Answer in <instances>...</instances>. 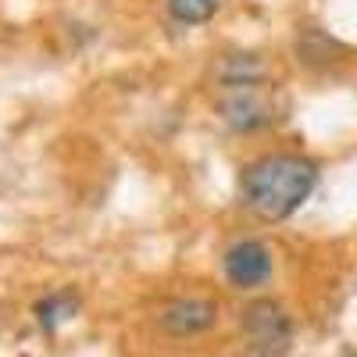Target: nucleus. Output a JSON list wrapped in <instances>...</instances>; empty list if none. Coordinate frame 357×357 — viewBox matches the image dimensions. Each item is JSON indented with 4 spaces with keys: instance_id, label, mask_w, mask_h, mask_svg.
I'll use <instances>...</instances> for the list:
<instances>
[{
    "instance_id": "obj_1",
    "label": "nucleus",
    "mask_w": 357,
    "mask_h": 357,
    "mask_svg": "<svg viewBox=\"0 0 357 357\" xmlns=\"http://www.w3.org/2000/svg\"><path fill=\"white\" fill-rule=\"evenodd\" d=\"M318 183L314 161L301 154H272L243 168L240 193L261 222H282L301 207Z\"/></svg>"
},
{
    "instance_id": "obj_2",
    "label": "nucleus",
    "mask_w": 357,
    "mask_h": 357,
    "mask_svg": "<svg viewBox=\"0 0 357 357\" xmlns=\"http://www.w3.org/2000/svg\"><path fill=\"white\" fill-rule=\"evenodd\" d=\"M218 111L225 118V126L236 132H254L275 122V100L268 97L264 82H236L225 86V93L218 100Z\"/></svg>"
},
{
    "instance_id": "obj_3",
    "label": "nucleus",
    "mask_w": 357,
    "mask_h": 357,
    "mask_svg": "<svg viewBox=\"0 0 357 357\" xmlns=\"http://www.w3.org/2000/svg\"><path fill=\"white\" fill-rule=\"evenodd\" d=\"M243 333L250 336V343L264 354H282L289 347L293 325L286 318V311L275 301H257L243 311Z\"/></svg>"
},
{
    "instance_id": "obj_4",
    "label": "nucleus",
    "mask_w": 357,
    "mask_h": 357,
    "mask_svg": "<svg viewBox=\"0 0 357 357\" xmlns=\"http://www.w3.org/2000/svg\"><path fill=\"white\" fill-rule=\"evenodd\" d=\"M222 268H225V279L236 289H254L272 275V254H268V247L257 243V240H240L225 250Z\"/></svg>"
},
{
    "instance_id": "obj_5",
    "label": "nucleus",
    "mask_w": 357,
    "mask_h": 357,
    "mask_svg": "<svg viewBox=\"0 0 357 357\" xmlns=\"http://www.w3.org/2000/svg\"><path fill=\"white\" fill-rule=\"evenodd\" d=\"M218 321V307L207 304V301H175L165 307L161 314V329L172 336H193L204 333Z\"/></svg>"
},
{
    "instance_id": "obj_6",
    "label": "nucleus",
    "mask_w": 357,
    "mask_h": 357,
    "mask_svg": "<svg viewBox=\"0 0 357 357\" xmlns=\"http://www.w3.org/2000/svg\"><path fill=\"white\" fill-rule=\"evenodd\" d=\"M75 296L72 293H50L47 301H40L36 304V318H40V325L43 329H57L65 318H72L75 314Z\"/></svg>"
},
{
    "instance_id": "obj_7",
    "label": "nucleus",
    "mask_w": 357,
    "mask_h": 357,
    "mask_svg": "<svg viewBox=\"0 0 357 357\" xmlns=\"http://www.w3.org/2000/svg\"><path fill=\"white\" fill-rule=\"evenodd\" d=\"M264 79V68L254 54H236L229 57V65L222 68V82L225 86H236V82H261Z\"/></svg>"
},
{
    "instance_id": "obj_8",
    "label": "nucleus",
    "mask_w": 357,
    "mask_h": 357,
    "mask_svg": "<svg viewBox=\"0 0 357 357\" xmlns=\"http://www.w3.org/2000/svg\"><path fill=\"white\" fill-rule=\"evenodd\" d=\"M218 11V0H168V15L183 25H200Z\"/></svg>"
},
{
    "instance_id": "obj_9",
    "label": "nucleus",
    "mask_w": 357,
    "mask_h": 357,
    "mask_svg": "<svg viewBox=\"0 0 357 357\" xmlns=\"http://www.w3.org/2000/svg\"><path fill=\"white\" fill-rule=\"evenodd\" d=\"M250 357H275V354H264V350H257V354H250Z\"/></svg>"
},
{
    "instance_id": "obj_10",
    "label": "nucleus",
    "mask_w": 357,
    "mask_h": 357,
    "mask_svg": "<svg viewBox=\"0 0 357 357\" xmlns=\"http://www.w3.org/2000/svg\"><path fill=\"white\" fill-rule=\"evenodd\" d=\"M343 357H354V354H343Z\"/></svg>"
}]
</instances>
